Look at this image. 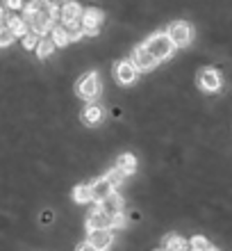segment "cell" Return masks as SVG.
<instances>
[{
    "instance_id": "cell-1",
    "label": "cell",
    "mask_w": 232,
    "mask_h": 251,
    "mask_svg": "<svg viewBox=\"0 0 232 251\" xmlns=\"http://www.w3.org/2000/svg\"><path fill=\"white\" fill-rule=\"evenodd\" d=\"M55 19H57V7L50 0H34L32 5H27L25 12H23L25 25L34 34H41V37L53 30Z\"/></svg>"
},
{
    "instance_id": "cell-2",
    "label": "cell",
    "mask_w": 232,
    "mask_h": 251,
    "mask_svg": "<svg viewBox=\"0 0 232 251\" xmlns=\"http://www.w3.org/2000/svg\"><path fill=\"white\" fill-rule=\"evenodd\" d=\"M144 48H146L148 53L153 55L157 62L169 60V57L173 55V50H175L173 41L169 39V34H166V32H155V34H150V37L146 39V44H144Z\"/></svg>"
},
{
    "instance_id": "cell-3",
    "label": "cell",
    "mask_w": 232,
    "mask_h": 251,
    "mask_svg": "<svg viewBox=\"0 0 232 251\" xmlns=\"http://www.w3.org/2000/svg\"><path fill=\"white\" fill-rule=\"evenodd\" d=\"M166 34H169V39L173 41V46L182 48V46H189V44H191L193 27L189 25L187 21H175V23H171V25H169Z\"/></svg>"
},
{
    "instance_id": "cell-4",
    "label": "cell",
    "mask_w": 232,
    "mask_h": 251,
    "mask_svg": "<svg viewBox=\"0 0 232 251\" xmlns=\"http://www.w3.org/2000/svg\"><path fill=\"white\" fill-rule=\"evenodd\" d=\"M78 94H80V96H82L84 100H93V99H96V96L100 94L98 73H96V71L84 73V75L78 80Z\"/></svg>"
},
{
    "instance_id": "cell-5",
    "label": "cell",
    "mask_w": 232,
    "mask_h": 251,
    "mask_svg": "<svg viewBox=\"0 0 232 251\" xmlns=\"http://www.w3.org/2000/svg\"><path fill=\"white\" fill-rule=\"evenodd\" d=\"M86 242L96 251H107L114 242V233H112V228H93L86 235Z\"/></svg>"
},
{
    "instance_id": "cell-6",
    "label": "cell",
    "mask_w": 232,
    "mask_h": 251,
    "mask_svg": "<svg viewBox=\"0 0 232 251\" xmlns=\"http://www.w3.org/2000/svg\"><path fill=\"white\" fill-rule=\"evenodd\" d=\"M105 21V14L100 12V9H84L82 12V19H80V23H82V30H84V34H98L100 32V23Z\"/></svg>"
},
{
    "instance_id": "cell-7",
    "label": "cell",
    "mask_w": 232,
    "mask_h": 251,
    "mask_svg": "<svg viewBox=\"0 0 232 251\" xmlns=\"http://www.w3.org/2000/svg\"><path fill=\"white\" fill-rule=\"evenodd\" d=\"M198 87L203 89V92H219L221 85H223V80H221V73L216 71V69H203V71L198 73Z\"/></svg>"
},
{
    "instance_id": "cell-8",
    "label": "cell",
    "mask_w": 232,
    "mask_h": 251,
    "mask_svg": "<svg viewBox=\"0 0 232 251\" xmlns=\"http://www.w3.org/2000/svg\"><path fill=\"white\" fill-rule=\"evenodd\" d=\"M132 64L137 66V71H153L159 62L155 60L153 55H150L146 48H144V44H141V46H137L132 50Z\"/></svg>"
},
{
    "instance_id": "cell-9",
    "label": "cell",
    "mask_w": 232,
    "mask_h": 251,
    "mask_svg": "<svg viewBox=\"0 0 232 251\" xmlns=\"http://www.w3.org/2000/svg\"><path fill=\"white\" fill-rule=\"evenodd\" d=\"M93 228H112V217L100 205L91 208V212L86 215V231H93Z\"/></svg>"
},
{
    "instance_id": "cell-10",
    "label": "cell",
    "mask_w": 232,
    "mask_h": 251,
    "mask_svg": "<svg viewBox=\"0 0 232 251\" xmlns=\"http://www.w3.org/2000/svg\"><path fill=\"white\" fill-rule=\"evenodd\" d=\"M137 66L132 64V60H126V62H119L116 69H114V75L119 80L121 85H132L134 80H137Z\"/></svg>"
},
{
    "instance_id": "cell-11",
    "label": "cell",
    "mask_w": 232,
    "mask_h": 251,
    "mask_svg": "<svg viewBox=\"0 0 232 251\" xmlns=\"http://www.w3.org/2000/svg\"><path fill=\"white\" fill-rule=\"evenodd\" d=\"M89 187H91V199H93V201H98V203H100V201H105L112 192H116V190H114V185L105 178V176H103V178H98V180H93Z\"/></svg>"
},
{
    "instance_id": "cell-12",
    "label": "cell",
    "mask_w": 232,
    "mask_h": 251,
    "mask_svg": "<svg viewBox=\"0 0 232 251\" xmlns=\"http://www.w3.org/2000/svg\"><path fill=\"white\" fill-rule=\"evenodd\" d=\"M98 205L107 212V215H109V217H114V215L123 212V197H121L119 192H112V194H109L105 201H100Z\"/></svg>"
},
{
    "instance_id": "cell-13",
    "label": "cell",
    "mask_w": 232,
    "mask_h": 251,
    "mask_svg": "<svg viewBox=\"0 0 232 251\" xmlns=\"http://www.w3.org/2000/svg\"><path fill=\"white\" fill-rule=\"evenodd\" d=\"M82 12H84V9H82L78 2H73V0H71V2H66V5L60 9L64 25H68V23H78V21L82 19Z\"/></svg>"
},
{
    "instance_id": "cell-14",
    "label": "cell",
    "mask_w": 232,
    "mask_h": 251,
    "mask_svg": "<svg viewBox=\"0 0 232 251\" xmlns=\"http://www.w3.org/2000/svg\"><path fill=\"white\" fill-rule=\"evenodd\" d=\"M116 167H119L126 176H132V174L137 172V158H134L132 153H123V155H119V160H116Z\"/></svg>"
},
{
    "instance_id": "cell-15",
    "label": "cell",
    "mask_w": 232,
    "mask_h": 251,
    "mask_svg": "<svg viewBox=\"0 0 232 251\" xmlns=\"http://www.w3.org/2000/svg\"><path fill=\"white\" fill-rule=\"evenodd\" d=\"M82 121H84L86 126H96L103 121V107L98 105H86L84 112H82Z\"/></svg>"
},
{
    "instance_id": "cell-16",
    "label": "cell",
    "mask_w": 232,
    "mask_h": 251,
    "mask_svg": "<svg viewBox=\"0 0 232 251\" xmlns=\"http://www.w3.org/2000/svg\"><path fill=\"white\" fill-rule=\"evenodd\" d=\"M7 27L12 30V34H14V37H25V32H27L25 21L21 19V16H12V19L7 21Z\"/></svg>"
},
{
    "instance_id": "cell-17",
    "label": "cell",
    "mask_w": 232,
    "mask_h": 251,
    "mask_svg": "<svg viewBox=\"0 0 232 251\" xmlns=\"http://www.w3.org/2000/svg\"><path fill=\"white\" fill-rule=\"evenodd\" d=\"M164 251H187V245H185V240L180 238V235H166L164 240Z\"/></svg>"
},
{
    "instance_id": "cell-18",
    "label": "cell",
    "mask_w": 232,
    "mask_h": 251,
    "mask_svg": "<svg viewBox=\"0 0 232 251\" xmlns=\"http://www.w3.org/2000/svg\"><path fill=\"white\" fill-rule=\"evenodd\" d=\"M73 201L75 203H89V201H93L91 199V187L89 185H78L73 190Z\"/></svg>"
},
{
    "instance_id": "cell-19",
    "label": "cell",
    "mask_w": 232,
    "mask_h": 251,
    "mask_svg": "<svg viewBox=\"0 0 232 251\" xmlns=\"http://www.w3.org/2000/svg\"><path fill=\"white\" fill-rule=\"evenodd\" d=\"M53 41H55V46H66L68 41V32H66V27H62L55 23L53 25Z\"/></svg>"
},
{
    "instance_id": "cell-20",
    "label": "cell",
    "mask_w": 232,
    "mask_h": 251,
    "mask_svg": "<svg viewBox=\"0 0 232 251\" xmlns=\"http://www.w3.org/2000/svg\"><path fill=\"white\" fill-rule=\"evenodd\" d=\"M105 178L109 180V183H112V185H114V190H116V187H121V185H123V180H126L127 176H126V174H123V172H121L119 167H114V169H109V172L105 174Z\"/></svg>"
},
{
    "instance_id": "cell-21",
    "label": "cell",
    "mask_w": 232,
    "mask_h": 251,
    "mask_svg": "<svg viewBox=\"0 0 232 251\" xmlns=\"http://www.w3.org/2000/svg\"><path fill=\"white\" fill-rule=\"evenodd\" d=\"M53 50H55V41H50V39H43V41H39V44H37V55H39L41 60H46Z\"/></svg>"
},
{
    "instance_id": "cell-22",
    "label": "cell",
    "mask_w": 232,
    "mask_h": 251,
    "mask_svg": "<svg viewBox=\"0 0 232 251\" xmlns=\"http://www.w3.org/2000/svg\"><path fill=\"white\" fill-rule=\"evenodd\" d=\"M66 27V32H68V39L71 41H78V39H82L84 37V30H82V23H68V25H64Z\"/></svg>"
},
{
    "instance_id": "cell-23",
    "label": "cell",
    "mask_w": 232,
    "mask_h": 251,
    "mask_svg": "<svg viewBox=\"0 0 232 251\" xmlns=\"http://www.w3.org/2000/svg\"><path fill=\"white\" fill-rule=\"evenodd\" d=\"M189 247H191V249H196V251H207L212 245H210V240H205L203 235H196V238L189 240Z\"/></svg>"
},
{
    "instance_id": "cell-24",
    "label": "cell",
    "mask_w": 232,
    "mask_h": 251,
    "mask_svg": "<svg viewBox=\"0 0 232 251\" xmlns=\"http://www.w3.org/2000/svg\"><path fill=\"white\" fill-rule=\"evenodd\" d=\"M14 39H16V37L12 34V30H9V27H0V48L9 46Z\"/></svg>"
},
{
    "instance_id": "cell-25",
    "label": "cell",
    "mask_w": 232,
    "mask_h": 251,
    "mask_svg": "<svg viewBox=\"0 0 232 251\" xmlns=\"http://www.w3.org/2000/svg\"><path fill=\"white\" fill-rule=\"evenodd\" d=\"M126 224H127V217L123 215V212H119V215H114L112 217V231L114 228H123Z\"/></svg>"
},
{
    "instance_id": "cell-26",
    "label": "cell",
    "mask_w": 232,
    "mask_h": 251,
    "mask_svg": "<svg viewBox=\"0 0 232 251\" xmlns=\"http://www.w3.org/2000/svg\"><path fill=\"white\" fill-rule=\"evenodd\" d=\"M23 46H25L27 50H34V48H37V34L34 32L25 34V37H23Z\"/></svg>"
},
{
    "instance_id": "cell-27",
    "label": "cell",
    "mask_w": 232,
    "mask_h": 251,
    "mask_svg": "<svg viewBox=\"0 0 232 251\" xmlns=\"http://www.w3.org/2000/svg\"><path fill=\"white\" fill-rule=\"evenodd\" d=\"M5 5L9 7V9H21V7H23V0H5Z\"/></svg>"
},
{
    "instance_id": "cell-28",
    "label": "cell",
    "mask_w": 232,
    "mask_h": 251,
    "mask_svg": "<svg viewBox=\"0 0 232 251\" xmlns=\"http://www.w3.org/2000/svg\"><path fill=\"white\" fill-rule=\"evenodd\" d=\"M75 251H96V249H93L89 242H82V245H78V249H75Z\"/></svg>"
},
{
    "instance_id": "cell-29",
    "label": "cell",
    "mask_w": 232,
    "mask_h": 251,
    "mask_svg": "<svg viewBox=\"0 0 232 251\" xmlns=\"http://www.w3.org/2000/svg\"><path fill=\"white\" fill-rule=\"evenodd\" d=\"M5 16V0H0V19Z\"/></svg>"
},
{
    "instance_id": "cell-30",
    "label": "cell",
    "mask_w": 232,
    "mask_h": 251,
    "mask_svg": "<svg viewBox=\"0 0 232 251\" xmlns=\"http://www.w3.org/2000/svg\"><path fill=\"white\" fill-rule=\"evenodd\" d=\"M207 251H219V249H216V247H214V245H212V247H210V249H207Z\"/></svg>"
},
{
    "instance_id": "cell-31",
    "label": "cell",
    "mask_w": 232,
    "mask_h": 251,
    "mask_svg": "<svg viewBox=\"0 0 232 251\" xmlns=\"http://www.w3.org/2000/svg\"><path fill=\"white\" fill-rule=\"evenodd\" d=\"M189 251H196V249H191V247H189Z\"/></svg>"
},
{
    "instance_id": "cell-32",
    "label": "cell",
    "mask_w": 232,
    "mask_h": 251,
    "mask_svg": "<svg viewBox=\"0 0 232 251\" xmlns=\"http://www.w3.org/2000/svg\"><path fill=\"white\" fill-rule=\"evenodd\" d=\"M50 2H55V0H50Z\"/></svg>"
},
{
    "instance_id": "cell-33",
    "label": "cell",
    "mask_w": 232,
    "mask_h": 251,
    "mask_svg": "<svg viewBox=\"0 0 232 251\" xmlns=\"http://www.w3.org/2000/svg\"><path fill=\"white\" fill-rule=\"evenodd\" d=\"M159 251H164V249H159Z\"/></svg>"
}]
</instances>
